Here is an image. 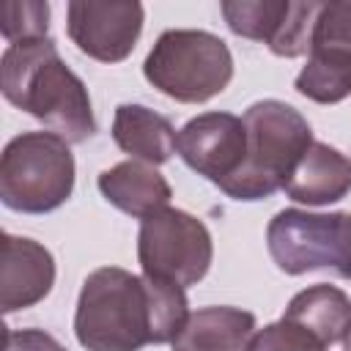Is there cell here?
I'll return each mask as SVG.
<instances>
[{"label": "cell", "mask_w": 351, "mask_h": 351, "mask_svg": "<svg viewBox=\"0 0 351 351\" xmlns=\"http://www.w3.org/2000/svg\"><path fill=\"white\" fill-rule=\"evenodd\" d=\"M0 88L5 101L41 121L66 143H85L96 134L88 88L60 60L49 36L8 44L0 58Z\"/></svg>", "instance_id": "obj_1"}, {"label": "cell", "mask_w": 351, "mask_h": 351, "mask_svg": "<svg viewBox=\"0 0 351 351\" xmlns=\"http://www.w3.org/2000/svg\"><path fill=\"white\" fill-rule=\"evenodd\" d=\"M74 335L88 351H140L154 343V302L145 277L101 266L82 282Z\"/></svg>", "instance_id": "obj_2"}, {"label": "cell", "mask_w": 351, "mask_h": 351, "mask_svg": "<svg viewBox=\"0 0 351 351\" xmlns=\"http://www.w3.org/2000/svg\"><path fill=\"white\" fill-rule=\"evenodd\" d=\"M247 159L222 186L233 200H261L285 189L299 159L313 145L310 123L285 101L263 99L244 112Z\"/></svg>", "instance_id": "obj_3"}, {"label": "cell", "mask_w": 351, "mask_h": 351, "mask_svg": "<svg viewBox=\"0 0 351 351\" xmlns=\"http://www.w3.org/2000/svg\"><path fill=\"white\" fill-rule=\"evenodd\" d=\"M74 189V156L52 132H22L0 156V200L22 214H47Z\"/></svg>", "instance_id": "obj_4"}, {"label": "cell", "mask_w": 351, "mask_h": 351, "mask_svg": "<svg viewBox=\"0 0 351 351\" xmlns=\"http://www.w3.org/2000/svg\"><path fill=\"white\" fill-rule=\"evenodd\" d=\"M143 74L165 96L200 104L228 88L233 55L228 44L208 30H165L148 52Z\"/></svg>", "instance_id": "obj_5"}, {"label": "cell", "mask_w": 351, "mask_h": 351, "mask_svg": "<svg viewBox=\"0 0 351 351\" xmlns=\"http://www.w3.org/2000/svg\"><path fill=\"white\" fill-rule=\"evenodd\" d=\"M269 255L285 274L332 271L340 280L351 277L348 214H310L285 208L266 228Z\"/></svg>", "instance_id": "obj_6"}, {"label": "cell", "mask_w": 351, "mask_h": 351, "mask_svg": "<svg viewBox=\"0 0 351 351\" xmlns=\"http://www.w3.org/2000/svg\"><path fill=\"white\" fill-rule=\"evenodd\" d=\"M211 255L208 228L186 211L162 208L140 222L137 261L145 277L186 288L206 277Z\"/></svg>", "instance_id": "obj_7"}, {"label": "cell", "mask_w": 351, "mask_h": 351, "mask_svg": "<svg viewBox=\"0 0 351 351\" xmlns=\"http://www.w3.org/2000/svg\"><path fill=\"white\" fill-rule=\"evenodd\" d=\"M181 159L219 189L241 170L247 159L244 118L230 112H203L178 132Z\"/></svg>", "instance_id": "obj_8"}, {"label": "cell", "mask_w": 351, "mask_h": 351, "mask_svg": "<svg viewBox=\"0 0 351 351\" xmlns=\"http://www.w3.org/2000/svg\"><path fill=\"white\" fill-rule=\"evenodd\" d=\"M69 38L93 60L121 63L134 49L143 30L140 3H69Z\"/></svg>", "instance_id": "obj_9"}, {"label": "cell", "mask_w": 351, "mask_h": 351, "mask_svg": "<svg viewBox=\"0 0 351 351\" xmlns=\"http://www.w3.org/2000/svg\"><path fill=\"white\" fill-rule=\"evenodd\" d=\"M55 282L52 252L25 236L0 239V310L14 313L38 304Z\"/></svg>", "instance_id": "obj_10"}, {"label": "cell", "mask_w": 351, "mask_h": 351, "mask_svg": "<svg viewBox=\"0 0 351 351\" xmlns=\"http://www.w3.org/2000/svg\"><path fill=\"white\" fill-rule=\"evenodd\" d=\"M99 189L107 203H112L115 208H121L129 217H137L140 222L145 217L167 208V203L173 197L165 176L154 165H145L137 159L118 162L115 167L104 170L99 176Z\"/></svg>", "instance_id": "obj_11"}, {"label": "cell", "mask_w": 351, "mask_h": 351, "mask_svg": "<svg viewBox=\"0 0 351 351\" xmlns=\"http://www.w3.org/2000/svg\"><path fill=\"white\" fill-rule=\"evenodd\" d=\"M351 189V162L332 145L315 143L299 159L293 176L285 184V195L296 203L326 206L337 203Z\"/></svg>", "instance_id": "obj_12"}, {"label": "cell", "mask_w": 351, "mask_h": 351, "mask_svg": "<svg viewBox=\"0 0 351 351\" xmlns=\"http://www.w3.org/2000/svg\"><path fill=\"white\" fill-rule=\"evenodd\" d=\"M255 315L239 307H200L189 313L173 351H250Z\"/></svg>", "instance_id": "obj_13"}, {"label": "cell", "mask_w": 351, "mask_h": 351, "mask_svg": "<svg viewBox=\"0 0 351 351\" xmlns=\"http://www.w3.org/2000/svg\"><path fill=\"white\" fill-rule=\"evenodd\" d=\"M112 140L123 154L154 167L167 162L178 148V134L173 123L143 104H121L115 110Z\"/></svg>", "instance_id": "obj_14"}, {"label": "cell", "mask_w": 351, "mask_h": 351, "mask_svg": "<svg viewBox=\"0 0 351 351\" xmlns=\"http://www.w3.org/2000/svg\"><path fill=\"white\" fill-rule=\"evenodd\" d=\"M282 318L304 326L324 346H335L346 340L351 329V299L340 288L318 282V285L299 291L288 302V310Z\"/></svg>", "instance_id": "obj_15"}, {"label": "cell", "mask_w": 351, "mask_h": 351, "mask_svg": "<svg viewBox=\"0 0 351 351\" xmlns=\"http://www.w3.org/2000/svg\"><path fill=\"white\" fill-rule=\"evenodd\" d=\"M291 0H225L222 16L228 27L252 41H263L271 47L288 19Z\"/></svg>", "instance_id": "obj_16"}, {"label": "cell", "mask_w": 351, "mask_h": 351, "mask_svg": "<svg viewBox=\"0 0 351 351\" xmlns=\"http://www.w3.org/2000/svg\"><path fill=\"white\" fill-rule=\"evenodd\" d=\"M296 90L318 104L343 101L351 93V58L332 52H310L307 66L296 77Z\"/></svg>", "instance_id": "obj_17"}, {"label": "cell", "mask_w": 351, "mask_h": 351, "mask_svg": "<svg viewBox=\"0 0 351 351\" xmlns=\"http://www.w3.org/2000/svg\"><path fill=\"white\" fill-rule=\"evenodd\" d=\"M310 52H332V55L351 58V3H321L318 5Z\"/></svg>", "instance_id": "obj_18"}, {"label": "cell", "mask_w": 351, "mask_h": 351, "mask_svg": "<svg viewBox=\"0 0 351 351\" xmlns=\"http://www.w3.org/2000/svg\"><path fill=\"white\" fill-rule=\"evenodd\" d=\"M49 5L47 3H3L0 5V30L8 44L47 38Z\"/></svg>", "instance_id": "obj_19"}, {"label": "cell", "mask_w": 351, "mask_h": 351, "mask_svg": "<svg viewBox=\"0 0 351 351\" xmlns=\"http://www.w3.org/2000/svg\"><path fill=\"white\" fill-rule=\"evenodd\" d=\"M250 351H326V346L304 326L280 318L255 332Z\"/></svg>", "instance_id": "obj_20"}, {"label": "cell", "mask_w": 351, "mask_h": 351, "mask_svg": "<svg viewBox=\"0 0 351 351\" xmlns=\"http://www.w3.org/2000/svg\"><path fill=\"white\" fill-rule=\"evenodd\" d=\"M3 351H66L44 329H8Z\"/></svg>", "instance_id": "obj_21"}, {"label": "cell", "mask_w": 351, "mask_h": 351, "mask_svg": "<svg viewBox=\"0 0 351 351\" xmlns=\"http://www.w3.org/2000/svg\"><path fill=\"white\" fill-rule=\"evenodd\" d=\"M343 346H346V351H351V329H348V335H346V340H343Z\"/></svg>", "instance_id": "obj_22"}, {"label": "cell", "mask_w": 351, "mask_h": 351, "mask_svg": "<svg viewBox=\"0 0 351 351\" xmlns=\"http://www.w3.org/2000/svg\"><path fill=\"white\" fill-rule=\"evenodd\" d=\"M348 241H351V214H348Z\"/></svg>", "instance_id": "obj_23"}]
</instances>
